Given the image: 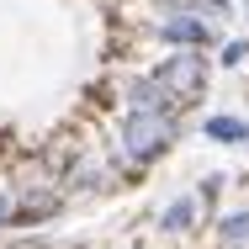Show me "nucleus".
Returning a JSON list of instances; mask_svg holds the SVG:
<instances>
[{"instance_id": "1", "label": "nucleus", "mask_w": 249, "mask_h": 249, "mask_svg": "<svg viewBox=\"0 0 249 249\" xmlns=\"http://www.w3.org/2000/svg\"><path fill=\"white\" fill-rule=\"evenodd\" d=\"M122 143H127L133 159H159V154L175 143V122H170V111H133Z\"/></svg>"}, {"instance_id": "2", "label": "nucleus", "mask_w": 249, "mask_h": 249, "mask_svg": "<svg viewBox=\"0 0 249 249\" xmlns=\"http://www.w3.org/2000/svg\"><path fill=\"white\" fill-rule=\"evenodd\" d=\"M154 80H159L175 101H191V96H201V85H207V64H201V53L186 48V53H175V58H170Z\"/></svg>"}, {"instance_id": "3", "label": "nucleus", "mask_w": 249, "mask_h": 249, "mask_svg": "<svg viewBox=\"0 0 249 249\" xmlns=\"http://www.w3.org/2000/svg\"><path fill=\"white\" fill-rule=\"evenodd\" d=\"M159 32H164V43H186V48H201V43H207V27H201V16H186V11H180V16H170Z\"/></svg>"}, {"instance_id": "4", "label": "nucleus", "mask_w": 249, "mask_h": 249, "mask_svg": "<svg viewBox=\"0 0 249 249\" xmlns=\"http://www.w3.org/2000/svg\"><path fill=\"white\" fill-rule=\"evenodd\" d=\"M170 106H175V96L159 80H138L133 85V111H170Z\"/></svg>"}, {"instance_id": "5", "label": "nucleus", "mask_w": 249, "mask_h": 249, "mask_svg": "<svg viewBox=\"0 0 249 249\" xmlns=\"http://www.w3.org/2000/svg\"><path fill=\"white\" fill-rule=\"evenodd\" d=\"M207 138H217V143H249V122H239V117H212L207 122Z\"/></svg>"}, {"instance_id": "6", "label": "nucleus", "mask_w": 249, "mask_h": 249, "mask_svg": "<svg viewBox=\"0 0 249 249\" xmlns=\"http://www.w3.org/2000/svg\"><path fill=\"white\" fill-rule=\"evenodd\" d=\"M191 217H196V207H191V201H175V207L164 212V228L180 233V228H191Z\"/></svg>"}, {"instance_id": "7", "label": "nucleus", "mask_w": 249, "mask_h": 249, "mask_svg": "<svg viewBox=\"0 0 249 249\" xmlns=\"http://www.w3.org/2000/svg\"><path fill=\"white\" fill-rule=\"evenodd\" d=\"M223 233H228V239H249V212H233V217H223Z\"/></svg>"}, {"instance_id": "8", "label": "nucleus", "mask_w": 249, "mask_h": 249, "mask_svg": "<svg viewBox=\"0 0 249 249\" xmlns=\"http://www.w3.org/2000/svg\"><path fill=\"white\" fill-rule=\"evenodd\" d=\"M5 217H11V196H0V223H5Z\"/></svg>"}]
</instances>
